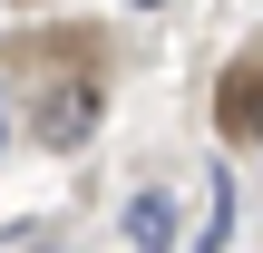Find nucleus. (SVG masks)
I'll use <instances>...</instances> for the list:
<instances>
[{
  "label": "nucleus",
  "mask_w": 263,
  "mask_h": 253,
  "mask_svg": "<svg viewBox=\"0 0 263 253\" xmlns=\"http://www.w3.org/2000/svg\"><path fill=\"white\" fill-rule=\"evenodd\" d=\"M224 234H234V185H224V176H215V224H205V234H195V253H224Z\"/></svg>",
  "instance_id": "20e7f679"
},
{
  "label": "nucleus",
  "mask_w": 263,
  "mask_h": 253,
  "mask_svg": "<svg viewBox=\"0 0 263 253\" xmlns=\"http://www.w3.org/2000/svg\"><path fill=\"white\" fill-rule=\"evenodd\" d=\"M127 253H176V195L166 185H146L127 205Z\"/></svg>",
  "instance_id": "7ed1b4c3"
},
{
  "label": "nucleus",
  "mask_w": 263,
  "mask_h": 253,
  "mask_svg": "<svg viewBox=\"0 0 263 253\" xmlns=\"http://www.w3.org/2000/svg\"><path fill=\"white\" fill-rule=\"evenodd\" d=\"M29 127H39V146H78V137L98 127V78H59V88L39 98Z\"/></svg>",
  "instance_id": "f257e3e1"
},
{
  "label": "nucleus",
  "mask_w": 263,
  "mask_h": 253,
  "mask_svg": "<svg viewBox=\"0 0 263 253\" xmlns=\"http://www.w3.org/2000/svg\"><path fill=\"white\" fill-rule=\"evenodd\" d=\"M215 127L263 146V59H234V68H224V88H215Z\"/></svg>",
  "instance_id": "f03ea898"
},
{
  "label": "nucleus",
  "mask_w": 263,
  "mask_h": 253,
  "mask_svg": "<svg viewBox=\"0 0 263 253\" xmlns=\"http://www.w3.org/2000/svg\"><path fill=\"white\" fill-rule=\"evenodd\" d=\"M137 10H156V0H137Z\"/></svg>",
  "instance_id": "39448f33"
}]
</instances>
